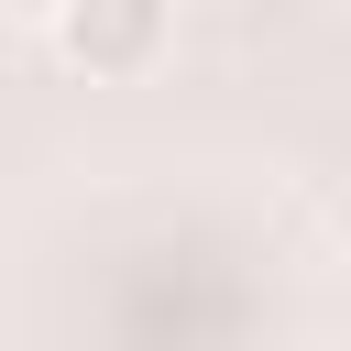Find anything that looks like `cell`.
Here are the masks:
<instances>
[{
  "mask_svg": "<svg viewBox=\"0 0 351 351\" xmlns=\"http://www.w3.org/2000/svg\"><path fill=\"white\" fill-rule=\"evenodd\" d=\"M55 66L66 77H99V88H132L176 55V0H55L44 22Z\"/></svg>",
  "mask_w": 351,
  "mask_h": 351,
  "instance_id": "1",
  "label": "cell"
},
{
  "mask_svg": "<svg viewBox=\"0 0 351 351\" xmlns=\"http://www.w3.org/2000/svg\"><path fill=\"white\" fill-rule=\"evenodd\" d=\"M329 241H340V252H351V186H340V197H329Z\"/></svg>",
  "mask_w": 351,
  "mask_h": 351,
  "instance_id": "2",
  "label": "cell"
},
{
  "mask_svg": "<svg viewBox=\"0 0 351 351\" xmlns=\"http://www.w3.org/2000/svg\"><path fill=\"white\" fill-rule=\"evenodd\" d=\"M340 11H351V0H340Z\"/></svg>",
  "mask_w": 351,
  "mask_h": 351,
  "instance_id": "3",
  "label": "cell"
}]
</instances>
